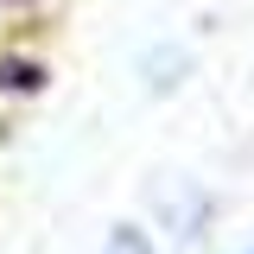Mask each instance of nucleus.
<instances>
[{"instance_id":"nucleus-1","label":"nucleus","mask_w":254,"mask_h":254,"mask_svg":"<svg viewBox=\"0 0 254 254\" xmlns=\"http://www.w3.org/2000/svg\"><path fill=\"white\" fill-rule=\"evenodd\" d=\"M108 254H153V248H146V235H140V229H115Z\"/></svg>"}]
</instances>
